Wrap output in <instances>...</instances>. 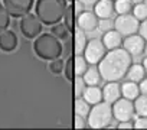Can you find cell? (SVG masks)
Masks as SVG:
<instances>
[{
  "label": "cell",
  "mask_w": 147,
  "mask_h": 130,
  "mask_svg": "<svg viewBox=\"0 0 147 130\" xmlns=\"http://www.w3.org/2000/svg\"><path fill=\"white\" fill-rule=\"evenodd\" d=\"M140 22L130 13L127 15H118L117 19L114 20V29L121 35V36H130L136 35L138 32Z\"/></svg>",
  "instance_id": "obj_5"
},
{
  "label": "cell",
  "mask_w": 147,
  "mask_h": 130,
  "mask_svg": "<svg viewBox=\"0 0 147 130\" xmlns=\"http://www.w3.org/2000/svg\"><path fill=\"white\" fill-rule=\"evenodd\" d=\"M134 110H136V114H138L140 117H147V95L146 94H140L134 100Z\"/></svg>",
  "instance_id": "obj_24"
},
{
  "label": "cell",
  "mask_w": 147,
  "mask_h": 130,
  "mask_svg": "<svg viewBox=\"0 0 147 130\" xmlns=\"http://www.w3.org/2000/svg\"><path fill=\"white\" fill-rule=\"evenodd\" d=\"M121 95L127 100H136L138 95H140V88H138V84L137 83H133V81H127L121 85Z\"/></svg>",
  "instance_id": "obj_19"
},
{
  "label": "cell",
  "mask_w": 147,
  "mask_h": 130,
  "mask_svg": "<svg viewBox=\"0 0 147 130\" xmlns=\"http://www.w3.org/2000/svg\"><path fill=\"white\" fill-rule=\"evenodd\" d=\"M107 49L102 43V41L100 39H91L87 43V48L84 51V56L88 61V64L91 65H97L102 61V58L105 56Z\"/></svg>",
  "instance_id": "obj_7"
},
{
  "label": "cell",
  "mask_w": 147,
  "mask_h": 130,
  "mask_svg": "<svg viewBox=\"0 0 147 130\" xmlns=\"http://www.w3.org/2000/svg\"><path fill=\"white\" fill-rule=\"evenodd\" d=\"M88 127L91 129H107L113 123V106L101 101L91 107V111L88 114Z\"/></svg>",
  "instance_id": "obj_4"
},
{
  "label": "cell",
  "mask_w": 147,
  "mask_h": 130,
  "mask_svg": "<svg viewBox=\"0 0 147 130\" xmlns=\"http://www.w3.org/2000/svg\"><path fill=\"white\" fill-rule=\"evenodd\" d=\"M68 9V0H36L35 15L43 25L53 26L62 20Z\"/></svg>",
  "instance_id": "obj_2"
},
{
  "label": "cell",
  "mask_w": 147,
  "mask_h": 130,
  "mask_svg": "<svg viewBox=\"0 0 147 130\" xmlns=\"http://www.w3.org/2000/svg\"><path fill=\"white\" fill-rule=\"evenodd\" d=\"M98 18L94 12L84 10L77 18V28H80L84 32H92L98 28Z\"/></svg>",
  "instance_id": "obj_11"
},
{
  "label": "cell",
  "mask_w": 147,
  "mask_h": 130,
  "mask_svg": "<svg viewBox=\"0 0 147 130\" xmlns=\"http://www.w3.org/2000/svg\"><path fill=\"white\" fill-rule=\"evenodd\" d=\"M131 55L124 48H117L108 51L102 61L98 64L101 77L107 81H118L127 75V71L131 67Z\"/></svg>",
  "instance_id": "obj_1"
},
{
  "label": "cell",
  "mask_w": 147,
  "mask_h": 130,
  "mask_svg": "<svg viewBox=\"0 0 147 130\" xmlns=\"http://www.w3.org/2000/svg\"><path fill=\"white\" fill-rule=\"evenodd\" d=\"M75 127L77 129H84L85 127V118L75 114Z\"/></svg>",
  "instance_id": "obj_36"
},
{
  "label": "cell",
  "mask_w": 147,
  "mask_h": 130,
  "mask_svg": "<svg viewBox=\"0 0 147 130\" xmlns=\"http://www.w3.org/2000/svg\"><path fill=\"white\" fill-rule=\"evenodd\" d=\"M88 39L84 30H81L80 28H75L74 30V51H75L77 55H82L85 48H87Z\"/></svg>",
  "instance_id": "obj_16"
},
{
  "label": "cell",
  "mask_w": 147,
  "mask_h": 130,
  "mask_svg": "<svg viewBox=\"0 0 147 130\" xmlns=\"http://www.w3.org/2000/svg\"><path fill=\"white\" fill-rule=\"evenodd\" d=\"M63 74H65L66 80H69V81H74V75H75V72H74V58H69V59L65 62Z\"/></svg>",
  "instance_id": "obj_31"
},
{
  "label": "cell",
  "mask_w": 147,
  "mask_h": 130,
  "mask_svg": "<svg viewBox=\"0 0 147 130\" xmlns=\"http://www.w3.org/2000/svg\"><path fill=\"white\" fill-rule=\"evenodd\" d=\"M121 97V87L117 81H110L102 88V100L108 104H114Z\"/></svg>",
  "instance_id": "obj_12"
},
{
  "label": "cell",
  "mask_w": 147,
  "mask_h": 130,
  "mask_svg": "<svg viewBox=\"0 0 147 130\" xmlns=\"http://www.w3.org/2000/svg\"><path fill=\"white\" fill-rule=\"evenodd\" d=\"M82 98L88 104L95 106V104L102 101V90H100L98 85H88L85 93H84V95H82Z\"/></svg>",
  "instance_id": "obj_17"
},
{
  "label": "cell",
  "mask_w": 147,
  "mask_h": 130,
  "mask_svg": "<svg viewBox=\"0 0 147 130\" xmlns=\"http://www.w3.org/2000/svg\"><path fill=\"white\" fill-rule=\"evenodd\" d=\"M143 67H144V71H146V75H147V58L143 59Z\"/></svg>",
  "instance_id": "obj_39"
},
{
  "label": "cell",
  "mask_w": 147,
  "mask_h": 130,
  "mask_svg": "<svg viewBox=\"0 0 147 130\" xmlns=\"http://www.w3.org/2000/svg\"><path fill=\"white\" fill-rule=\"evenodd\" d=\"M87 70H88V61L85 59V56L75 55V58H74V72H75V77H82Z\"/></svg>",
  "instance_id": "obj_22"
},
{
  "label": "cell",
  "mask_w": 147,
  "mask_h": 130,
  "mask_svg": "<svg viewBox=\"0 0 147 130\" xmlns=\"http://www.w3.org/2000/svg\"><path fill=\"white\" fill-rule=\"evenodd\" d=\"M74 110H75V114L77 116H81V117H88L90 111H91V104H88L82 97L81 98H77L75 103H74Z\"/></svg>",
  "instance_id": "obj_23"
},
{
  "label": "cell",
  "mask_w": 147,
  "mask_h": 130,
  "mask_svg": "<svg viewBox=\"0 0 147 130\" xmlns=\"http://www.w3.org/2000/svg\"><path fill=\"white\" fill-rule=\"evenodd\" d=\"M144 46H146V41L140 35H130V36H125V39L123 41V48L131 56L141 55L144 52Z\"/></svg>",
  "instance_id": "obj_10"
},
{
  "label": "cell",
  "mask_w": 147,
  "mask_h": 130,
  "mask_svg": "<svg viewBox=\"0 0 147 130\" xmlns=\"http://www.w3.org/2000/svg\"><path fill=\"white\" fill-rule=\"evenodd\" d=\"M94 13L98 19H111V16L115 13L113 0H98L94 5Z\"/></svg>",
  "instance_id": "obj_14"
},
{
  "label": "cell",
  "mask_w": 147,
  "mask_h": 130,
  "mask_svg": "<svg viewBox=\"0 0 147 130\" xmlns=\"http://www.w3.org/2000/svg\"><path fill=\"white\" fill-rule=\"evenodd\" d=\"M35 0H3V6L12 18H23L33 6Z\"/></svg>",
  "instance_id": "obj_9"
},
{
  "label": "cell",
  "mask_w": 147,
  "mask_h": 130,
  "mask_svg": "<svg viewBox=\"0 0 147 130\" xmlns=\"http://www.w3.org/2000/svg\"><path fill=\"white\" fill-rule=\"evenodd\" d=\"M82 78H84V81H85L87 85H98V84L101 83V80H102L101 72H100V70H98L97 67L88 68V70L85 71V74L82 75Z\"/></svg>",
  "instance_id": "obj_21"
},
{
  "label": "cell",
  "mask_w": 147,
  "mask_h": 130,
  "mask_svg": "<svg viewBox=\"0 0 147 130\" xmlns=\"http://www.w3.org/2000/svg\"><path fill=\"white\" fill-rule=\"evenodd\" d=\"M63 68H65V62L61 58H56V59H53V61L49 62V71L52 74H55V75L62 74L63 72Z\"/></svg>",
  "instance_id": "obj_30"
},
{
  "label": "cell",
  "mask_w": 147,
  "mask_h": 130,
  "mask_svg": "<svg viewBox=\"0 0 147 130\" xmlns=\"http://www.w3.org/2000/svg\"><path fill=\"white\" fill-rule=\"evenodd\" d=\"M98 28L104 33L108 32V30H113L114 29V20H111V19H100L98 20Z\"/></svg>",
  "instance_id": "obj_32"
},
{
  "label": "cell",
  "mask_w": 147,
  "mask_h": 130,
  "mask_svg": "<svg viewBox=\"0 0 147 130\" xmlns=\"http://www.w3.org/2000/svg\"><path fill=\"white\" fill-rule=\"evenodd\" d=\"M77 3H80L81 6H87V7H90V6H94L98 0H75Z\"/></svg>",
  "instance_id": "obj_37"
},
{
  "label": "cell",
  "mask_w": 147,
  "mask_h": 130,
  "mask_svg": "<svg viewBox=\"0 0 147 130\" xmlns=\"http://www.w3.org/2000/svg\"><path fill=\"white\" fill-rule=\"evenodd\" d=\"M134 129H137V130H147V117H138L134 121Z\"/></svg>",
  "instance_id": "obj_33"
},
{
  "label": "cell",
  "mask_w": 147,
  "mask_h": 130,
  "mask_svg": "<svg viewBox=\"0 0 147 130\" xmlns=\"http://www.w3.org/2000/svg\"><path fill=\"white\" fill-rule=\"evenodd\" d=\"M68 2H72V3H74V2H75V0H68Z\"/></svg>",
  "instance_id": "obj_42"
},
{
  "label": "cell",
  "mask_w": 147,
  "mask_h": 130,
  "mask_svg": "<svg viewBox=\"0 0 147 130\" xmlns=\"http://www.w3.org/2000/svg\"><path fill=\"white\" fill-rule=\"evenodd\" d=\"M117 129H120V130H131V129H134V123L131 120H128V121H118Z\"/></svg>",
  "instance_id": "obj_35"
},
{
  "label": "cell",
  "mask_w": 147,
  "mask_h": 130,
  "mask_svg": "<svg viewBox=\"0 0 147 130\" xmlns=\"http://www.w3.org/2000/svg\"><path fill=\"white\" fill-rule=\"evenodd\" d=\"M133 5H138V3H144V0H131Z\"/></svg>",
  "instance_id": "obj_40"
},
{
  "label": "cell",
  "mask_w": 147,
  "mask_h": 130,
  "mask_svg": "<svg viewBox=\"0 0 147 130\" xmlns=\"http://www.w3.org/2000/svg\"><path fill=\"white\" fill-rule=\"evenodd\" d=\"M138 35L147 42V19L146 20H143L141 23H140V28H138Z\"/></svg>",
  "instance_id": "obj_34"
},
{
  "label": "cell",
  "mask_w": 147,
  "mask_h": 130,
  "mask_svg": "<svg viewBox=\"0 0 147 130\" xmlns=\"http://www.w3.org/2000/svg\"><path fill=\"white\" fill-rule=\"evenodd\" d=\"M85 90H87V84H85L82 77H75L74 78V94H75L77 98H81L84 95Z\"/></svg>",
  "instance_id": "obj_27"
},
{
  "label": "cell",
  "mask_w": 147,
  "mask_h": 130,
  "mask_svg": "<svg viewBox=\"0 0 147 130\" xmlns=\"http://www.w3.org/2000/svg\"><path fill=\"white\" fill-rule=\"evenodd\" d=\"M42 22L40 19L33 15V13H28L22 18L20 20V30L23 33L25 38L28 39H33V38H38L42 32Z\"/></svg>",
  "instance_id": "obj_6"
},
{
  "label": "cell",
  "mask_w": 147,
  "mask_h": 130,
  "mask_svg": "<svg viewBox=\"0 0 147 130\" xmlns=\"http://www.w3.org/2000/svg\"><path fill=\"white\" fill-rule=\"evenodd\" d=\"M134 103L127 98H120L113 104V116L118 121H128L134 116Z\"/></svg>",
  "instance_id": "obj_8"
},
{
  "label": "cell",
  "mask_w": 147,
  "mask_h": 130,
  "mask_svg": "<svg viewBox=\"0 0 147 130\" xmlns=\"http://www.w3.org/2000/svg\"><path fill=\"white\" fill-rule=\"evenodd\" d=\"M18 36L13 30H3L0 32V49L3 52H13L18 48Z\"/></svg>",
  "instance_id": "obj_13"
},
{
  "label": "cell",
  "mask_w": 147,
  "mask_h": 130,
  "mask_svg": "<svg viewBox=\"0 0 147 130\" xmlns=\"http://www.w3.org/2000/svg\"><path fill=\"white\" fill-rule=\"evenodd\" d=\"M133 16H134L138 22L146 20V19H147V5H146V3L134 5V7H133Z\"/></svg>",
  "instance_id": "obj_28"
},
{
  "label": "cell",
  "mask_w": 147,
  "mask_h": 130,
  "mask_svg": "<svg viewBox=\"0 0 147 130\" xmlns=\"http://www.w3.org/2000/svg\"><path fill=\"white\" fill-rule=\"evenodd\" d=\"M128 81H133V83H140L146 78V71H144V67L143 64H134L130 67V70L127 71V75Z\"/></svg>",
  "instance_id": "obj_20"
},
{
  "label": "cell",
  "mask_w": 147,
  "mask_h": 130,
  "mask_svg": "<svg viewBox=\"0 0 147 130\" xmlns=\"http://www.w3.org/2000/svg\"><path fill=\"white\" fill-rule=\"evenodd\" d=\"M52 33H53L59 41H66V39L69 38L71 30L68 29V26H66L65 23H56V25H53V28H52Z\"/></svg>",
  "instance_id": "obj_26"
},
{
  "label": "cell",
  "mask_w": 147,
  "mask_h": 130,
  "mask_svg": "<svg viewBox=\"0 0 147 130\" xmlns=\"http://www.w3.org/2000/svg\"><path fill=\"white\" fill-rule=\"evenodd\" d=\"M133 9L131 0H114V12L118 15H127Z\"/></svg>",
  "instance_id": "obj_25"
},
{
  "label": "cell",
  "mask_w": 147,
  "mask_h": 130,
  "mask_svg": "<svg viewBox=\"0 0 147 130\" xmlns=\"http://www.w3.org/2000/svg\"><path fill=\"white\" fill-rule=\"evenodd\" d=\"M144 53H146V56H147V42H146V46H144Z\"/></svg>",
  "instance_id": "obj_41"
},
{
  "label": "cell",
  "mask_w": 147,
  "mask_h": 130,
  "mask_svg": "<svg viewBox=\"0 0 147 130\" xmlns=\"http://www.w3.org/2000/svg\"><path fill=\"white\" fill-rule=\"evenodd\" d=\"M10 25V15L7 13L6 7L0 3V32H3Z\"/></svg>",
  "instance_id": "obj_29"
},
{
  "label": "cell",
  "mask_w": 147,
  "mask_h": 130,
  "mask_svg": "<svg viewBox=\"0 0 147 130\" xmlns=\"http://www.w3.org/2000/svg\"><path fill=\"white\" fill-rule=\"evenodd\" d=\"M77 12H78L77 3H72V5L68 6V9L65 12V16H63V23L68 26V29L71 32L75 30V26H77Z\"/></svg>",
  "instance_id": "obj_18"
},
{
  "label": "cell",
  "mask_w": 147,
  "mask_h": 130,
  "mask_svg": "<svg viewBox=\"0 0 147 130\" xmlns=\"http://www.w3.org/2000/svg\"><path fill=\"white\" fill-rule=\"evenodd\" d=\"M33 52L36 56L45 61H53L59 58L63 52L62 41H59L53 33H42L38 38H35L33 42Z\"/></svg>",
  "instance_id": "obj_3"
},
{
  "label": "cell",
  "mask_w": 147,
  "mask_h": 130,
  "mask_svg": "<svg viewBox=\"0 0 147 130\" xmlns=\"http://www.w3.org/2000/svg\"><path fill=\"white\" fill-rule=\"evenodd\" d=\"M138 88H140V94H146L147 95V78H144L143 81L138 83Z\"/></svg>",
  "instance_id": "obj_38"
},
{
  "label": "cell",
  "mask_w": 147,
  "mask_h": 130,
  "mask_svg": "<svg viewBox=\"0 0 147 130\" xmlns=\"http://www.w3.org/2000/svg\"><path fill=\"white\" fill-rule=\"evenodd\" d=\"M101 41H102V43H104V46H105L107 51L117 49V48H120V46L123 45V36H121L115 29L105 32V33L102 35V39H101Z\"/></svg>",
  "instance_id": "obj_15"
}]
</instances>
